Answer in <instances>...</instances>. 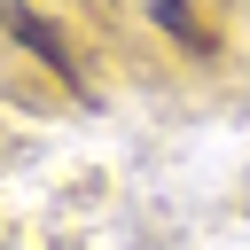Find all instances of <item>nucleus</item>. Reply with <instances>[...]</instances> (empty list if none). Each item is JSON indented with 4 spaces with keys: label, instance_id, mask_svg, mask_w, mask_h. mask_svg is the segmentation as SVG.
<instances>
[{
    "label": "nucleus",
    "instance_id": "obj_2",
    "mask_svg": "<svg viewBox=\"0 0 250 250\" xmlns=\"http://www.w3.org/2000/svg\"><path fill=\"white\" fill-rule=\"evenodd\" d=\"M156 23H164V31H188V39H195V16H188V0H156Z\"/></svg>",
    "mask_w": 250,
    "mask_h": 250
},
{
    "label": "nucleus",
    "instance_id": "obj_1",
    "mask_svg": "<svg viewBox=\"0 0 250 250\" xmlns=\"http://www.w3.org/2000/svg\"><path fill=\"white\" fill-rule=\"evenodd\" d=\"M8 31H16V39L31 47V55H47V62L62 70V78H78V62H70V47H62V31H47V23L31 16V8H8Z\"/></svg>",
    "mask_w": 250,
    "mask_h": 250
}]
</instances>
